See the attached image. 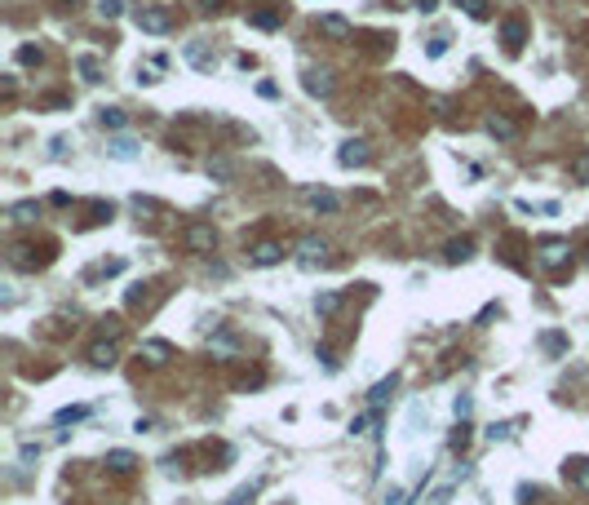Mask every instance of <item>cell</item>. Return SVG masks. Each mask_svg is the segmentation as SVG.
I'll list each match as a JSON object with an SVG mask.
<instances>
[{
    "instance_id": "obj_28",
    "label": "cell",
    "mask_w": 589,
    "mask_h": 505,
    "mask_svg": "<svg viewBox=\"0 0 589 505\" xmlns=\"http://www.w3.org/2000/svg\"><path fill=\"white\" fill-rule=\"evenodd\" d=\"M84 417H89V408H84V403L80 408H63V412H58V426H71V421H84Z\"/></svg>"
},
{
    "instance_id": "obj_25",
    "label": "cell",
    "mask_w": 589,
    "mask_h": 505,
    "mask_svg": "<svg viewBox=\"0 0 589 505\" xmlns=\"http://www.w3.org/2000/svg\"><path fill=\"white\" fill-rule=\"evenodd\" d=\"M572 177H576V182H585V186H589V151H585V155H576V160H572Z\"/></svg>"
},
{
    "instance_id": "obj_36",
    "label": "cell",
    "mask_w": 589,
    "mask_h": 505,
    "mask_svg": "<svg viewBox=\"0 0 589 505\" xmlns=\"http://www.w3.org/2000/svg\"><path fill=\"white\" fill-rule=\"evenodd\" d=\"M417 9H421V14H435V9H439V0H417Z\"/></svg>"
},
{
    "instance_id": "obj_27",
    "label": "cell",
    "mask_w": 589,
    "mask_h": 505,
    "mask_svg": "<svg viewBox=\"0 0 589 505\" xmlns=\"http://www.w3.org/2000/svg\"><path fill=\"white\" fill-rule=\"evenodd\" d=\"M18 63H27V67H40V63H45V54L35 49V45H22V49H18Z\"/></svg>"
},
{
    "instance_id": "obj_15",
    "label": "cell",
    "mask_w": 589,
    "mask_h": 505,
    "mask_svg": "<svg viewBox=\"0 0 589 505\" xmlns=\"http://www.w3.org/2000/svg\"><path fill=\"white\" fill-rule=\"evenodd\" d=\"M470 252H474V239L461 235V239H452V244H448V252H443V257H448V262H470Z\"/></svg>"
},
{
    "instance_id": "obj_33",
    "label": "cell",
    "mask_w": 589,
    "mask_h": 505,
    "mask_svg": "<svg viewBox=\"0 0 589 505\" xmlns=\"http://www.w3.org/2000/svg\"><path fill=\"white\" fill-rule=\"evenodd\" d=\"M209 173L213 177H231V164H226V160H209Z\"/></svg>"
},
{
    "instance_id": "obj_30",
    "label": "cell",
    "mask_w": 589,
    "mask_h": 505,
    "mask_svg": "<svg viewBox=\"0 0 589 505\" xmlns=\"http://www.w3.org/2000/svg\"><path fill=\"white\" fill-rule=\"evenodd\" d=\"M257 488H261V483H248V488H239L235 497H231V505H248L252 497H257Z\"/></svg>"
},
{
    "instance_id": "obj_3",
    "label": "cell",
    "mask_w": 589,
    "mask_h": 505,
    "mask_svg": "<svg viewBox=\"0 0 589 505\" xmlns=\"http://www.w3.org/2000/svg\"><path fill=\"white\" fill-rule=\"evenodd\" d=\"M501 40H505V54H519L523 40H527V22L519 14H510V18L501 22Z\"/></svg>"
},
{
    "instance_id": "obj_4",
    "label": "cell",
    "mask_w": 589,
    "mask_h": 505,
    "mask_svg": "<svg viewBox=\"0 0 589 505\" xmlns=\"http://www.w3.org/2000/svg\"><path fill=\"white\" fill-rule=\"evenodd\" d=\"M337 164H341V168H359V164H368V142H359V138L341 142V147H337Z\"/></svg>"
},
{
    "instance_id": "obj_21",
    "label": "cell",
    "mask_w": 589,
    "mask_h": 505,
    "mask_svg": "<svg viewBox=\"0 0 589 505\" xmlns=\"http://www.w3.org/2000/svg\"><path fill=\"white\" fill-rule=\"evenodd\" d=\"M106 151H111L115 160H134V155H138V142H129V138H115V142H111V147H106Z\"/></svg>"
},
{
    "instance_id": "obj_10",
    "label": "cell",
    "mask_w": 589,
    "mask_h": 505,
    "mask_svg": "<svg viewBox=\"0 0 589 505\" xmlns=\"http://www.w3.org/2000/svg\"><path fill=\"white\" fill-rule=\"evenodd\" d=\"M563 474H567L576 488L589 492V456H576V461H567V465H563Z\"/></svg>"
},
{
    "instance_id": "obj_8",
    "label": "cell",
    "mask_w": 589,
    "mask_h": 505,
    "mask_svg": "<svg viewBox=\"0 0 589 505\" xmlns=\"http://www.w3.org/2000/svg\"><path fill=\"white\" fill-rule=\"evenodd\" d=\"M323 252H328V244H323V239H302V244H297V257L306 262V266H315V262H323Z\"/></svg>"
},
{
    "instance_id": "obj_34",
    "label": "cell",
    "mask_w": 589,
    "mask_h": 505,
    "mask_svg": "<svg viewBox=\"0 0 589 505\" xmlns=\"http://www.w3.org/2000/svg\"><path fill=\"white\" fill-rule=\"evenodd\" d=\"M319 364H323V368H328V372H337V355L328 351V346H319Z\"/></svg>"
},
{
    "instance_id": "obj_29",
    "label": "cell",
    "mask_w": 589,
    "mask_h": 505,
    "mask_svg": "<svg viewBox=\"0 0 589 505\" xmlns=\"http://www.w3.org/2000/svg\"><path fill=\"white\" fill-rule=\"evenodd\" d=\"M540 346H545L549 355H558V351H567V337H558V332H545V337H540Z\"/></svg>"
},
{
    "instance_id": "obj_31",
    "label": "cell",
    "mask_w": 589,
    "mask_h": 505,
    "mask_svg": "<svg viewBox=\"0 0 589 505\" xmlns=\"http://www.w3.org/2000/svg\"><path fill=\"white\" fill-rule=\"evenodd\" d=\"M465 443H470V426L461 421V426H456V435H452V448H456V452H465Z\"/></svg>"
},
{
    "instance_id": "obj_18",
    "label": "cell",
    "mask_w": 589,
    "mask_h": 505,
    "mask_svg": "<svg viewBox=\"0 0 589 505\" xmlns=\"http://www.w3.org/2000/svg\"><path fill=\"white\" fill-rule=\"evenodd\" d=\"M106 465H111L115 474H129V470L138 465V456H134V452H106Z\"/></svg>"
},
{
    "instance_id": "obj_23",
    "label": "cell",
    "mask_w": 589,
    "mask_h": 505,
    "mask_svg": "<svg viewBox=\"0 0 589 505\" xmlns=\"http://www.w3.org/2000/svg\"><path fill=\"white\" fill-rule=\"evenodd\" d=\"M461 5H465V14H470L474 22H487V18H492V9H487V0H461Z\"/></svg>"
},
{
    "instance_id": "obj_2",
    "label": "cell",
    "mask_w": 589,
    "mask_h": 505,
    "mask_svg": "<svg viewBox=\"0 0 589 505\" xmlns=\"http://www.w3.org/2000/svg\"><path fill=\"white\" fill-rule=\"evenodd\" d=\"M182 239H186L191 252H213V244H218V235H213L209 222H191L186 231H182Z\"/></svg>"
},
{
    "instance_id": "obj_16",
    "label": "cell",
    "mask_w": 589,
    "mask_h": 505,
    "mask_svg": "<svg viewBox=\"0 0 589 505\" xmlns=\"http://www.w3.org/2000/svg\"><path fill=\"white\" fill-rule=\"evenodd\" d=\"M394 386H399V377H394V372H390L386 381H381V386H372V394H368V399H372V412H381V403L390 399V390H394Z\"/></svg>"
},
{
    "instance_id": "obj_22",
    "label": "cell",
    "mask_w": 589,
    "mask_h": 505,
    "mask_svg": "<svg viewBox=\"0 0 589 505\" xmlns=\"http://www.w3.org/2000/svg\"><path fill=\"white\" fill-rule=\"evenodd\" d=\"M80 76H84V84H98V80H102V76H98V58H93V54L80 58Z\"/></svg>"
},
{
    "instance_id": "obj_20",
    "label": "cell",
    "mask_w": 589,
    "mask_h": 505,
    "mask_svg": "<svg viewBox=\"0 0 589 505\" xmlns=\"http://www.w3.org/2000/svg\"><path fill=\"white\" fill-rule=\"evenodd\" d=\"M337 306H341V293H337V288H332V293H319V297H315V310H319L323 319H328Z\"/></svg>"
},
{
    "instance_id": "obj_13",
    "label": "cell",
    "mask_w": 589,
    "mask_h": 505,
    "mask_svg": "<svg viewBox=\"0 0 589 505\" xmlns=\"http://www.w3.org/2000/svg\"><path fill=\"white\" fill-rule=\"evenodd\" d=\"M168 355H173L168 342H142V359H147V364H168Z\"/></svg>"
},
{
    "instance_id": "obj_17",
    "label": "cell",
    "mask_w": 589,
    "mask_h": 505,
    "mask_svg": "<svg viewBox=\"0 0 589 505\" xmlns=\"http://www.w3.org/2000/svg\"><path fill=\"white\" fill-rule=\"evenodd\" d=\"M40 218V209H35L31 200H22V204H14V209H9V222H18V226H27V222H35Z\"/></svg>"
},
{
    "instance_id": "obj_1",
    "label": "cell",
    "mask_w": 589,
    "mask_h": 505,
    "mask_svg": "<svg viewBox=\"0 0 589 505\" xmlns=\"http://www.w3.org/2000/svg\"><path fill=\"white\" fill-rule=\"evenodd\" d=\"M134 22H138V31L164 35L168 27H173V14H168V9H160V5H142L138 14H134Z\"/></svg>"
},
{
    "instance_id": "obj_32",
    "label": "cell",
    "mask_w": 589,
    "mask_h": 505,
    "mask_svg": "<svg viewBox=\"0 0 589 505\" xmlns=\"http://www.w3.org/2000/svg\"><path fill=\"white\" fill-rule=\"evenodd\" d=\"M430 58H443L448 54V35H435V40H430V49H426Z\"/></svg>"
},
{
    "instance_id": "obj_9",
    "label": "cell",
    "mask_w": 589,
    "mask_h": 505,
    "mask_svg": "<svg viewBox=\"0 0 589 505\" xmlns=\"http://www.w3.org/2000/svg\"><path fill=\"white\" fill-rule=\"evenodd\" d=\"M306 204L315 213H337V209H341V200H337L332 191H306Z\"/></svg>"
},
{
    "instance_id": "obj_37",
    "label": "cell",
    "mask_w": 589,
    "mask_h": 505,
    "mask_svg": "<svg viewBox=\"0 0 589 505\" xmlns=\"http://www.w3.org/2000/svg\"><path fill=\"white\" fill-rule=\"evenodd\" d=\"M63 5H76V0H63Z\"/></svg>"
},
{
    "instance_id": "obj_12",
    "label": "cell",
    "mask_w": 589,
    "mask_h": 505,
    "mask_svg": "<svg viewBox=\"0 0 589 505\" xmlns=\"http://www.w3.org/2000/svg\"><path fill=\"white\" fill-rule=\"evenodd\" d=\"M306 93H315V98H323V93H332V80H328V71H306Z\"/></svg>"
},
{
    "instance_id": "obj_7",
    "label": "cell",
    "mask_w": 589,
    "mask_h": 505,
    "mask_svg": "<svg viewBox=\"0 0 589 505\" xmlns=\"http://www.w3.org/2000/svg\"><path fill=\"white\" fill-rule=\"evenodd\" d=\"M483 129H487V134L497 138V142H514V138H519V125H514L510 115H487Z\"/></svg>"
},
{
    "instance_id": "obj_11",
    "label": "cell",
    "mask_w": 589,
    "mask_h": 505,
    "mask_svg": "<svg viewBox=\"0 0 589 505\" xmlns=\"http://www.w3.org/2000/svg\"><path fill=\"white\" fill-rule=\"evenodd\" d=\"M248 22H252V27H261V31H275L284 22V14H280V9H252Z\"/></svg>"
},
{
    "instance_id": "obj_19",
    "label": "cell",
    "mask_w": 589,
    "mask_h": 505,
    "mask_svg": "<svg viewBox=\"0 0 589 505\" xmlns=\"http://www.w3.org/2000/svg\"><path fill=\"white\" fill-rule=\"evenodd\" d=\"M319 31H328V35H350V22L337 18V14H323V18H319Z\"/></svg>"
},
{
    "instance_id": "obj_6",
    "label": "cell",
    "mask_w": 589,
    "mask_h": 505,
    "mask_svg": "<svg viewBox=\"0 0 589 505\" xmlns=\"http://www.w3.org/2000/svg\"><path fill=\"white\" fill-rule=\"evenodd\" d=\"M89 364L93 368H111L115 364V337H102V342L89 346Z\"/></svg>"
},
{
    "instance_id": "obj_26",
    "label": "cell",
    "mask_w": 589,
    "mask_h": 505,
    "mask_svg": "<svg viewBox=\"0 0 589 505\" xmlns=\"http://www.w3.org/2000/svg\"><path fill=\"white\" fill-rule=\"evenodd\" d=\"M98 14H102L106 22H115L120 14H124V0H102V5H98Z\"/></svg>"
},
{
    "instance_id": "obj_5",
    "label": "cell",
    "mask_w": 589,
    "mask_h": 505,
    "mask_svg": "<svg viewBox=\"0 0 589 505\" xmlns=\"http://www.w3.org/2000/svg\"><path fill=\"white\" fill-rule=\"evenodd\" d=\"M248 262H252V266H280V262H284V244H275V239H261V244H252Z\"/></svg>"
},
{
    "instance_id": "obj_14",
    "label": "cell",
    "mask_w": 589,
    "mask_h": 505,
    "mask_svg": "<svg viewBox=\"0 0 589 505\" xmlns=\"http://www.w3.org/2000/svg\"><path fill=\"white\" fill-rule=\"evenodd\" d=\"M563 257H567V244H563V239H545V244H540V262H545V266H558Z\"/></svg>"
},
{
    "instance_id": "obj_35",
    "label": "cell",
    "mask_w": 589,
    "mask_h": 505,
    "mask_svg": "<svg viewBox=\"0 0 589 505\" xmlns=\"http://www.w3.org/2000/svg\"><path fill=\"white\" fill-rule=\"evenodd\" d=\"M452 408H456V417H461V421H465V417H470V399H465V394H461V399H456Z\"/></svg>"
},
{
    "instance_id": "obj_24",
    "label": "cell",
    "mask_w": 589,
    "mask_h": 505,
    "mask_svg": "<svg viewBox=\"0 0 589 505\" xmlns=\"http://www.w3.org/2000/svg\"><path fill=\"white\" fill-rule=\"evenodd\" d=\"M102 125H106V129H124V125H129V115L120 111V106H102Z\"/></svg>"
}]
</instances>
